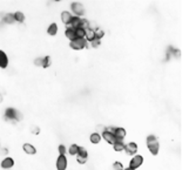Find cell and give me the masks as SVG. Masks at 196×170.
I'll use <instances>...</instances> for the list:
<instances>
[{"instance_id": "6da1fadb", "label": "cell", "mask_w": 196, "mask_h": 170, "mask_svg": "<svg viewBox=\"0 0 196 170\" xmlns=\"http://www.w3.org/2000/svg\"><path fill=\"white\" fill-rule=\"evenodd\" d=\"M147 142V148L148 150L150 151L152 155L156 156L159 154V150H160V142H159V138L155 136V135H149L146 140Z\"/></svg>"}, {"instance_id": "7a4b0ae2", "label": "cell", "mask_w": 196, "mask_h": 170, "mask_svg": "<svg viewBox=\"0 0 196 170\" xmlns=\"http://www.w3.org/2000/svg\"><path fill=\"white\" fill-rule=\"evenodd\" d=\"M69 47L74 51H81L88 47V42L86 41V39H74L69 41Z\"/></svg>"}, {"instance_id": "3957f363", "label": "cell", "mask_w": 196, "mask_h": 170, "mask_svg": "<svg viewBox=\"0 0 196 170\" xmlns=\"http://www.w3.org/2000/svg\"><path fill=\"white\" fill-rule=\"evenodd\" d=\"M107 130L112 131V133L115 135V137H116L118 141H123L125 137H126V135H127L126 129L122 128V127H108Z\"/></svg>"}, {"instance_id": "277c9868", "label": "cell", "mask_w": 196, "mask_h": 170, "mask_svg": "<svg viewBox=\"0 0 196 170\" xmlns=\"http://www.w3.org/2000/svg\"><path fill=\"white\" fill-rule=\"evenodd\" d=\"M5 117L7 120H11V121H20L23 119V115L20 114V112H18L13 108H8L5 112Z\"/></svg>"}, {"instance_id": "5b68a950", "label": "cell", "mask_w": 196, "mask_h": 170, "mask_svg": "<svg viewBox=\"0 0 196 170\" xmlns=\"http://www.w3.org/2000/svg\"><path fill=\"white\" fill-rule=\"evenodd\" d=\"M87 158H88V152H87V149L85 147H80L79 148V151L76 154V162L79 164H85L87 162Z\"/></svg>"}, {"instance_id": "8992f818", "label": "cell", "mask_w": 196, "mask_h": 170, "mask_svg": "<svg viewBox=\"0 0 196 170\" xmlns=\"http://www.w3.org/2000/svg\"><path fill=\"white\" fill-rule=\"evenodd\" d=\"M142 163H143V156L136 154V155H134V156L132 157V159L129 161V168L136 170L137 168H140V166L142 165Z\"/></svg>"}, {"instance_id": "52a82bcc", "label": "cell", "mask_w": 196, "mask_h": 170, "mask_svg": "<svg viewBox=\"0 0 196 170\" xmlns=\"http://www.w3.org/2000/svg\"><path fill=\"white\" fill-rule=\"evenodd\" d=\"M71 8H72V12L75 14V17H80L81 18V15H85V13H86L85 7H83V5L81 3H73L71 5Z\"/></svg>"}, {"instance_id": "ba28073f", "label": "cell", "mask_w": 196, "mask_h": 170, "mask_svg": "<svg viewBox=\"0 0 196 170\" xmlns=\"http://www.w3.org/2000/svg\"><path fill=\"white\" fill-rule=\"evenodd\" d=\"M100 135H101V137H102V138H104V140H105L108 144H112V145H113V144L118 141V140H116V137H115V135H114L112 131L107 130V128H106V129H105V130H104Z\"/></svg>"}, {"instance_id": "9c48e42d", "label": "cell", "mask_w": 196, "mask_h": 170, "mask_svg": "<svg viewBox=\"0 0 196 170\" xmlns=\"http://www.w3.org/2000/svg\"><path fill=\"white\" fill-rule=\"evenodd\" d=\"M137 144L135 143V142H128L126 145H125V152L127 154V155H130V156H134V155H136L137 154Z\"/></svg>"}, {"instance_id": "30bf717a", "label": "cell", "mask_w": 196, "mask_h": 170, "mask_svg": "<svg viewBox=\"0 0 196 170\" xmlns=\"http://www.w3.org/2000/svg\"><path fill=\"white\" fill-rule=\"evenodd\" d=\"M67 157L66 155H59V157L56 158V170H66L67 169Z\"/></svg>"}, {"instance_id": "8fae6325", "label": "cell", "mask_w": 196, "mask_h": 170, "mask_svg": "<svg viewBox=\"0 0 196 170\" xmlns=\"http://www.w3.org/2000/svg\"><path fill=\"white\" fill-rule=\"evenodd\" d=\"M81 19H82V18H80V17H75V15H73L71 22L67 25V28H73V30H75V28H80Z\"/></svg>"}, {"instance_id": "7c38bea8", "label": "cell", "mask_w": 196, "mask_h": 170, "mask_svg": "<svg viewBox=\"0 0 196 170\" xmlns=\"http://www.w3.org/2000/svg\"><path fill=\"white\" fill-rule=\"evenodd\" d=\"M14 165V159L12 157H5L1 161V168L3 169H11Z\"/></svg>"}, {"instance_id": "4fadbf2b", "label": "cell", "mask_w": 196, "mask_h": 170, "mask_svg": "<svg viewBox=\"0 0 196 170\" xmlns=\"http://www.w3.org/2000/svg\"><path fill=\"white\" fill-rule=\"evenodd\" d=\"M23 150L27 154V155H35L37 154V148L34 145H32L31 143H25L23 145Z\"/></svg>"}, {"instance_id": "5bb4252c", "label": "cell", "mask_w": 196, "mask_h": 170, "mask_svg": "<svg viewBox=\"0 0 196 170\" xmlns=\"http://www.w3.org/2000/svg\"><path fill=\"white\" fill-rule=\"evenodd\" d=\"M7 66H8V58L5 52L0 51V68L5 69Z\"/></svg>"}, {"instance_id": "9a60e30c", "label": "cell", "mask_w": 196, "mask_h": 170, "mask_svg": "<svg viewBox=\"0 0 196 170\" xmlns=\"http://www.w3.org/2000/svg\"><path fill=\"white\" fill-rule=\"evenodd\" d=\"M72 18H73V15H72V13H71V12H68V11H65V12H62V13H61V21H62L66 26L71 22Z\"/></svg>"}, {"instance_id": "2e32d148", "label": "cell", "mask_w": 196, "mask_h": 170, "mask_svg": "<svg viewBox=\"0 0 196 170\" xmlns=\"http://www.w3.org/2000/svg\"><path fill=\"white\" fill-rule=\"evenodd\" d=\"M101 140H102V137H101V135H100L99 133H93V134H90V136H89V141H90L93 144H99V143L101 142Z\"/></svg>"}, {"instance_id": "e0dca14e", "label": "cell", "mask_w": 196, "mask_h": 170, "mask_svg": "<svg viewBox=\"0 0 196 170\" xmlns=\"http://www.w3.org/2000/svg\"><path fill=\"white\" fill-rule=\"evenodd\" d=\"M47 33H48V35H51V37L56 35V33H58V25H56L55 22L51 24V25L48 26V28H47Z\"/></svg>"}, {"instance_id": "ac0fdd59", "label": "cell", "mask_w": 196, "mask_h": 170, "mask_svg": "<svg viewBox=\"0 0 196 170\" xmlns=\"http://www.w3.org/2000/svg\"><path fill=\"white\" fill-rule=\"evenodd\" d=\"M85 39H86V41H87V42H90L92 40H94V39H95V32H94V30H92V28L86 30V35H85Z\"/></svg>"}, {"instance_id": "d6986e66", "label": "cell", "mask_w": 196, "mask_h": 170, "mask_svg": "<svg viewBox=\"0 0 196 170\" xmlns=\"http://www.w3.org/2000/svg\"><path fill=\"white\" fill-rule=\"evenodd\" d=\"M125 145H126V143H125L123 141H116V142L113 144V148H114L115 151L120 152V151H123V150H125Z\"/></svg>"}, {"instance_id": "ffe728a7", "label": "cell", "mask_w": 196, "mask_h": 170, "mask_svg": "<svg viewBox=\"0 0 196 170\" xmlns=\"http://www.w3.org/2000/svg\"><path fill=\"white\" fill-rule=\"evenodd\" d=\"M65 35H66V38H67L69 41L76 39V37H75V30H73V28H66Z\"/></svg>"}, {"instance_id": "44dd1931", "label": "cell", "mask_w": 196, "mask_h": 170, "mask_svg": "<svg viewBox=\"0 0 196 170\" xmlns=\"http://www.w3.org/2000/svg\"><path fill=\"white\" fill-rule=\"evenodd\" d=\"M13 17H14V20L17 22H24L25 21V14L23 12H20V11L13 13Z\"/></svg>"}, {"instance_id": "7402d4cb", "label": "cell", "mask_w": 196, "mask_h": 170, "mask_svg": "<svg viewBox=\"0 0 196 170\" xmlns=\"http://www.w3.org/2000/svg\"><path fill=\"white\" fill-rule=\"evenodd\" d=\"M79 148H80V145H78V144H72L71 147H69V149H68V154L71 155V156H76V154H78V151H79Z\"/></svg>"}, {"instance_id": "603a6c76", "label": "cell", "mask_w": 196, "mask_h": 170, "mask_svg": "<svg viewBox=\"0 0 196 170\" xmlns=\"http://www.w3.org/2000/svg\"><path fill=\"white\" fill-rule=\"evenodd\" d=\"M3 20H4V22H6V24H13V22L16 21V20H14V17H13L12 13H7L6 15H4Z\"/></svg>"}, {"instance_id": "cb8c5ba5", "label": "cell", "mask_w": 196, "mask_h": 170, "mask_svg": "<svg viewBox=\"0 0 196 170\" xmlns=\"http://www.w3.org/2000/svg\"><path fill=\"white\" fill-rule=\"evenodd\" d=\"M51 63H52V61H51V56H45V58H42V65H41V67H44V68H48V67L51 66Z\"/></svg>"}, {"instance_id": "d4e9b609", "label": "cell", "mask_w": 196, "mask_h": 170, "mask_svg": "<svg viewBox=\"0 0 196 170\" xmlns=\"http://www.w3.org/2000/svg\"><path fill=\"white\" fill-rule=\"evenodd\" d=\"M100 45H101V40H99V39H94V40H92L90 42H88V46H90V47H93V48H97V47H100Z\"/></svg>"}, {"instance_id": "484cf974", "label": "cell", "mask_w": 196, "mask_h": 170, "mask_svg": "<svg viewBox=\"0 0 196 170\" xmlns=\"http://www.w3.org/2000/svg\"><path fill=\"white\" fill-rule=\"evenodd\" d=\"M94 32H95V38L99 39V40H101L104 38V35H105V32L102 30H100V28H96Z\"/></svg>"}, {"instance_id": "4316f807", "label": "cell", "mask_w": 196, "mask_h": 170, "mask_svg": "<svg viewBox=\"0 0 196 170\" xmlns=\"http://www.w3.org/2000/svg\"><path fill=\"white\" fill-rule=\"evenodd\" d=\"M58 151H59V155H66L67 149H66V147H65L63 144H60V145L58 147Z\"/></svg>"}, {"instance_id": "83f0119b", "label": "cell", "mask_w": 196, "mask_h": 170, "mask_svg": "<svg viewBox=\"0 0 196 170\" xmlns=\"http://www.w3.org/2000/svg\"><path fill=\"white\" fill-rule=\"evenodd\" d=\"M123 169V165L121 162H115L113 164V170H122Z\"/></svg>"}, {"instance_id": "f1b7e54d", "label": "cell", "mask_w": 196, "mask_h": 170, "mask_svg": "<svg viewBox=\"0 0 196 170\" xmlns=\"http://www.w3.org/2000/svg\"><path fill=\"white\" fill-rule=\"evenodd\" d=\"M34 65L41 67V65H42V58H38L37 60H34Z\"/></svg>"}, {"instance_id": "f546056e", "label": "cell", "mask_w": 196, "mask_h": 170, "mask_svg": "<svg viewBox=\"0 0 196 170\" xmlns=\"http://www.w3.org/2000/svg\"><path fill=\"white\" fill-rule=\"evenodd\" d=\"M122 170H134V169H132V168H129V166H128V168H126V169H125V168H123V169H122Z\"/></svg>"}, {"instance_id": "4dcf8cb0", "label": "cell", "mask_w": 196, "mask_h": 170, "mask_svg": "<svg viewBox=\"0 0 196 170\" xmlns=\"http://www.w3.org/2000/svg\"><path fill=\"white\" fill-rule=\"evenodd\" d=\"M1 100H3V98H1V95H0V102H1Z\"/></svg>"}]
</instances>
